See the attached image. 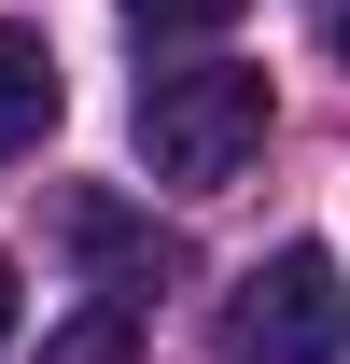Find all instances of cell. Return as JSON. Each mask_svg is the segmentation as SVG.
Segmentation results:
<instances>
[{"label":"cell","mask_w":350,"mask_h":364,"mask_svg":"<svg viewBox=\"0 0 350 364\" xmlns=\"http://www.w3.org/2000/svg\"><path fill=\"white\" fill-rule=\"evenodd\" d=\"M336 70H350V0H336Z\"/></svg>","instance_id":"obj_8"},{"label":"cell","mask_w":350,"mask_h":364,"mask_svg":"<svg viewBox=\"0 0 350 364\" xmlns=\"http://www.w3.org/2000/svg\"><path fill=\"white\" fill-rule=\"evenodd\" d=\"M224 350L238 364H350V267L322 238H280L224 294Z\"/></svg>","instance_id":"obj_2"},{"label":"cell","mask_w":350,"mask_h":364,"mask_svg":"<svg viewBox=\"0 0 350 364\" xmlns=\"http://www.w3.org/2000/svg\"><path fill=\"white\" fill-rule=\"evenodd\" d=\"M56 112H70V85H56V43L0 14V154H28V140H43Z\"/></svg>","instance_id":"obj_3"},{"label":"cell","mask_w":350,"mask_h":364,"mask_svg":"<svg viewBox=\"0 0 350 364\" xmlns=\"http://www.w3.org/2000/svg\"><path fill=\"white\" fill-rule=\"evenodd\" d=\"M140 28H224V14H238V0H127Z\"/></svg>","instance_id":"obj_6"},{"label":"cell","mask_w":350,"mask_h":364,"mask_svg":"<svg viewBox=\"0 0 350 364\" xmlns=\"http://www.w3.org/2000/svg\"><path fill=\"white\" fill-rule=\"evenodd\" d=\"M0 336H14V267H0Z\"/></svg>","instance_id":"obj_7"},{"label":"cell","mask_w":350,"mask_h":364,"mask_svg":"<svg viewBox=\"0 0 350 364\" xmlns=\"http://www.w3.org/2000/svg\"><path fill=\"white\" fill-rule=\"evenodd\" d=\"M266 70L253 56H182V70H140V168L169 196H224V182L266 154Z\"/></svg>","instance_id":"obj_1"},{"label":"cell","mask_w":350,"mask_h":364,"mask_svg":"<svg viewBox=\"0 0 350 364\" xmlns=\"http://www.w3.org/2000/svg\"><path fill=\"white\" fill-rule=\"evenodd\" d=\"M43 364H140V309H127V294H98V309H70V322L43 336Z\"/></svg>","instance_id":"obj_4"},{"label":"cell","mask_w":350,"mask_h":364,"mask_svg":"<svg viewBox=\"0 0 350 364\" xmlns=\"http://www.w3.org/2000/svg\"><path fill=\"white\" fill-rule=\"evenodd\" d=\"M70 252H85V267H112V280H140V267H154V225H127L112 196H70Z\"/></svg>","instance_id":"obj_5"}]
</instances>
